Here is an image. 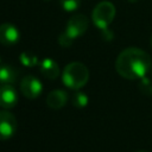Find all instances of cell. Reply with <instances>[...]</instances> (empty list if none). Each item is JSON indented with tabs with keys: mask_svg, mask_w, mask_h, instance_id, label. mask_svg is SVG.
<instances>
[{
	"mask_svg": "<svg viewBox=\"0 0 152 152\" xmlns=\"http://www.w3.org/2000/svg\"><path fill=\"white\" fill-rule=\"evenodd\" d=\"M114 17H115V6L109 1L99 2L94 7L91 13V19L94 25L102 31H106L108 28Z\"/></svg>",
	"mask_w": 152,
	"mask_h": 152,
	"instance_id": "3",
	"label": "cell"
},
{
	"mask_svg": "<svg viewBox=\"0 0 152 152\" xmlns=\"http://www.w3.org/2000/svg\"><path fill=\"white\" fill-rule=\"evenodd\" d=\"M18 103V93L12 84L0 86V107L11 109Z\"/></svg>",
	"mask_w": 152,
	"mask_h": 152,
	"instance_id": "8",
	"label": "cell"
},
{
	"mask_svg": "<svg viewBox=\"0 0 152 152\" xmlns=\"http://www.w3.org/2000/svg\"><path fill=\"white\" fill-rule=\"evenodd\" d=\"M151 66L150 55L139 48H127L122 50L115 61L118 74L127 80H141Z\"/></svg>",
	"mask_w": 152,
	"mask_h": 152,
	"instance_id": "1",
	"label": "cell"
},
{
	"mask_svg": "<svg viewBox=\"0 0 152 152\" xmlns=\"http://www.w3.org/2000/svg\"><path fill=\"white\" fill-rule=\"evenodd\" d=\"M59 5L65 12H74L81 6V0H59Z\"/></svg>",
	"mask_w": 152,
	"mask_h": 152,
	"instance_id": "14",
	"label": "cell"
},
{
	"mask_svg": "<svg viewBox=\"0 0 152 152\" xmlns=\"http://www.w3.org/2000/svg\"><path fill=\"white\" fill-rule=\"evenodd\" d=\"M18 128L15 116L8 110H0V140L11 139Z\"/></svg>",
	"mask_w": 152,
	"mask_h": 152,
	"instance_id": "6",
	"label": "cell"
},
{
	"mask_svg": "<svg viewBox=\"0 0 152 152\" xmlns=\"http://www.w3.org/2000/svg\"><path fill=\"white\" fill-rule=\"evenodd\" d=\"M39 69H40L42 75L44 77L49 78V80H56L59 76V66H58V63L55 62L51 58H44L39 63Z\"/></svg>",
	"mask_w": 152,
	"mask_h": 152,
	"instance_id": "10",
	"label": "cell"
},
{
	"mask_svg": "<svg viewBox=\"0 0 152 152\" xmlns=\"http://www.w3.org/2000/svg\"><path fill=\"white\" fill-rule=\"evenodd\" d=\"M20 62H21L23 65L32 68V66H34V65L38 64V57L36 55L28 52V51H24L20 55Z\"/></svg>",
	"mask_w": 152,
	"mask_h": 152,
	"instance_id": "13",
	"label": "cell"
},
{
	"mask_svg": "<svg viewBox=\"0 0 152 152\" xmlns=\"http://www.w3.org/2000/svg\"><path fill=\"white\" fill-rule=\"evenodd\" d=\"M0 64H1V58H0Z\"/></svg>",
	"mask_w": 152,
	"mask_h": 152,
	"instance_id": "20",
	"label": "cell"
},
{
	"mask_svg": "<svg viewBox=\"0 0 152 152\" xmlns=\"http://www.w3.org/2000/svg\"><path fill=\"white\" fill-rule=\"evenodd\" d=\"M17 80V71L13 66L0 65V84H13Z\"/></svg>",
	"mask_w": 152,
	"mask_h": 152,
	"instance_id": "11",
	"label": "cell"
},
{
	"mask_svg": "<svg viewBox=\"0 0 152 152\" xmlns=\"http://www.w3.org/2000/svg\"><path fill=\"white\" fill-rule=\"evenodd\" d=\"M72 39L71 38H69L64 32L59 36V38H58V43H59V45L61 46H63V48H69L71 44H72Z\"/></svg>",
	"mask_w": 152,
	"mask_h": 152,
	"instance_id": "16",
	"label": "cell"
},
{
	"mask_svg": "<svg viewBox=\"0 0 152 152\" xmlns=\"http://www.w3.org/2000/svg\"><path fill=\"white\" fill-rule=\"evenodd\" d=\"M139 88H140V90H141L145 95H152V82H151L148 78L142 77L141 81H140Z\"/></svg>",
	"mask_w": 152,
	"mask_h": 152,
	"instance_id": "15",
	"label": "cell"
},
{
	"mask_svg": "<svg viewBox=\"0 0 152 152\" xmlns=\"http://www.w3.org/2000/svg\"><path fill=\"white\" fill-rule=\"evenodd\" d=\"M20 39V32L18 28L10 24L5 23L0 25V43L5 46H12L17 44Z\"/></svg>",
	"mask_w": 152,
	"mask_h": 152,
	"instance_id": "7",
	"label": "cell"
},
{
	"mask_svg": "<svg viewBox=\"0 0 152 152\" xmlns=\"http://www.w3.org/2000/svg\"><path fill=\"white\" fill-rule=\"evenodd\" d=\"M89 80V70L88 68L80 62L69 63L62 72V81L64 86L70 89L78 90L87 84Z\"/></svg>",
	"mask_w": 152,
	"mask_h": 152,
	"instance_id": "2",
	"label": "cell"
},
{
	"mask_svg": "<svg viewBox=\"0 0 152 152\" xmlns=\"http://www.w3.org/2000/svg\"><path fill=\"white\" fill-rule=\"evenodd\" d=\"M138 152H146V151H138Z\"/></svg>",
	"mask_w": 152,
	"mask_h": 152,
	"instance_id": "18",
	"label": "cell"
},
{
	"mask_svg": "<svg viewBox=\"0 0 152 152\" xmlns=\"http://www.w3.org/2000/svg\"><path fill=\"white\" fill-rule=\"evenodd\" d=\"M88 26H89L88 18L84 14H76V15H72L68 20L64 33L69 38H71L72 40H75V39H77L78 37H81L87 31Z\"/></svg>",
	"mask_w": 152,
	"mask_h": 152,
	"instance_id": "4",
	"label": "cell"
},
{
	"mask_svg": "<svg viewBox=\"0 0 152 152\" xmlns=\"http://www.w3.org/2000/svg\"><path fill=\"white\" fill-rule=\"evenodd\" d=\"M128 1H131V2H134V1H138V0H128Z\"/></svg>",
	"mask_w": 152,
	"mask_h": 152,
	"instance_id": "17",
	"label": "cell"
},
{
	"mask_svg": "<svg viewBox=\"0 0 152 152\" xmlns=\"http://www.w3.org/2000/svg\"><path fill=\"white\" fill-rule=\"evenodd\" d=\"M151 70H152V69H151Z\"/></svg>",
	"mask_w": 152,
	"mask_h": 152,
	"instance_id": "21",
	"label": "cell"
},
{
	"mask_svg": "<svg viewBox=\"0 0 152 152\" xmlns=\"http://www.w3.org/2000/svg\"><path fill=\"white\" fill-rule=\"evenodd\" d=\"M151 45H152V38H151Z\"/></svg>",
	"mask_w": 152,
	"mask_h": 152,
	"instance_id": "19",
	"label": "cell"
},
{
	"mask_svg": "<svg viewBox=\"0 0 152 152\" xmlns=\"http://www.w3.org/2000/svg\"><path fill=\"white\" fill-rule=\"evenodd\" d=\"M20 91L25 97L33 100L40 96V94L43 93V84L36 76L27 75L24 76L20 81Z\"/></svg>",
	"mask_w": 152,
	"mask_h": 152,
	"instance_id": "5",
	"label": "cell"
},
{
	"mask_svg": "<svg viewBox=\"0 0 152 152\" xmlns=\"http://www.w3.org/2000/svg\"><path fill=\"white\" fill-rule=\"evenodd\" d=\"M68 101V94L66 91L62 89H55L50 91L46 96V104L51 109H61L65 106Z\"/></svg>",
	"mask_w": 152,
	"mask_h": 152,
	"instance_id": "9",
	"label": "cell"
},
{
	"mask_svg": "<svg viewBox=\"0 0 152 152\" xmlns=\"http://www.w3.org/2000/svg\"><path fill=\"white\" fill-rule=\"evenodd\" d=\"M71 102H72V106L76 107V108H84V107L88 106L89 99H88L87 94H84L82 91H77L72 95Z\"/></svg>",
	"mask_w": 152,
	"mask_h": 152,
	"instance_id": "12",
	"label": "cell"
}]
</instances>
